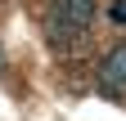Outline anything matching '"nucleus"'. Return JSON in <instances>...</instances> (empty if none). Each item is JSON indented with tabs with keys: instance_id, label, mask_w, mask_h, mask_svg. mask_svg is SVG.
I'll use <instances>...</instances> for the list:
<instances>
[{
	"instance_id": "1",
	"label": "nucleus",
	"mask_w": 126,
	"mask_h": 121,
	"mask_svg": "<svg viewBox=\"0 0 126 121\" xmlns=\"http://www.w3.org/2000/svg\"><path fill=\"white\" fill-rule=\"evenodd\" d=\"M90 23H94V0H50V9H45V40H50V49H59V54L77 49L90 36Z\"/></svg>"
},
{
	"instance_id": "2",
	"label": "nucleus",
	"mask_w": 126,
	"mask_h": 121,
	"mask_svg": "<svg viewBox=\"0 0 126 121\" xmlns=\"http://www.w3.org/2000/svg\"><path fill=\"white\" fill-rule=\"evenodd\" d=\"M94 85H99L104 99H126V40L113 45V49L99 58V67H94Z\"/></svg>"
},
{
	"instance_id": "3",
	"label": "nucleus",
	"mask_w": 126,
	"mask_h": 121,
	"mask_svg": "<svg viewBox=\"0 0 126 121\" xmlns=\"http://www.w3.org/2000/svg\"><path fill=\"white\" fill-rule=\"evenodd\" d=\"M108 23L126 27V0H113V5H108Z\"/></svg>"
},
{
	"instance_id": "4",
	"label": "nucleus",
	"mask_w": 126,
	"mask_h": 121,
	"mask_svg": "<svg viewBox=\"0 0 126 121\" xmlns=\"http://www.w3.org/2000/svg\"><path fill=\"white\" fill-rule=\"evenodd\" d=\"M0 76H5V49H0Z\"/></svg>"
}]
</instances>
